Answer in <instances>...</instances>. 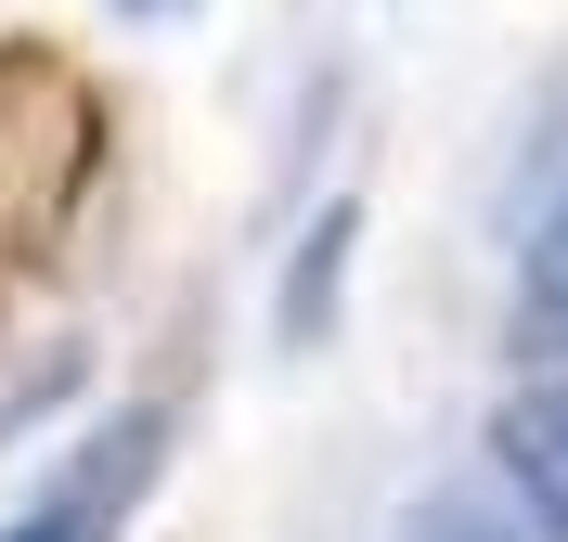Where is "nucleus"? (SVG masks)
Masks as SVG:
<instances>
[{"mask_svg":"<svg viewBox=\"0 0 568 542\" xmlns=\"http://www.w3.org/2000/svg\"><path fill=\"white\" fill-rule=\"evenodd\" d=\"M491 466H504V491H517V517H530L542 542H568V375H530V388L491 413Z\"/></svg>","mask_w":568,"mask_h":542,"instance_id":"nucleus-1","label":"nucleus"},{"mask_svg":"<svg viewBox=\"0 0 568 542\" xmlns=\"http://www.w3.org/2000/svg\"><path fill=\"white\" fill-rule=\"evenodd\" d=\"M388 542H542V530H530L517 504H491V491H426Z\"/></svg>","mask_w":568,"mask_h":542,"instance_id":"nucleus-4","label":"nucleus"},{"mask_svg":"<svg viewBox=\"0 0 568 542\" xmlns=\"http://www.w3.org/2000/svg\"><path fill=\"white\" fill-rule=\"evenodd\" d=\"M116 13H181V0H116Z\"/></svg>","mask_w":568,"mask_h":542,"instance_id":"nucleus-6","label":"nucleus"},{"mask_svg":"<svg viewBox=\"0 0 568 542\" xmlns=\"http://www.w3.org/2000/svg\"><path fill=\"white\" fill-rule=\"evenodd\" d=\"M104 530H116L104 504H78V491H52V504H27V517H13L0 542H104Z\"/></svg>","mask_w":568,"mask_h":542,"instance_id":"nucleus-5","label":"nucleus"},{"mask_svg":"<svg viewBox=\"0 0 568 542\" xmlns=\"http://www.w3.org/2000/svg\"><path fill=\"white\" fill-rule=\"evenodd\" d=\"M349 246H362V207H323V219H311V246H297V285H284V336H323Z\"/></svg>","mask_w":568,"mask_h":542,"instance_id":"nucleus-3","label":"nucleus"},{"mask_svg":"<svg viewBox=\"0 0 568 542\" xmlns=\"http://www.w3.org/2000/svg\"><path fill=\"white\" fill-rule=\"evenodd\" d=\"M517 349H542L568 375V207L530 233V258H517Z\"/></svg>","mask_w":568,"mask_h":542,"instance_id":"nucleus-2","label":"nucleus"}]
</instances>
